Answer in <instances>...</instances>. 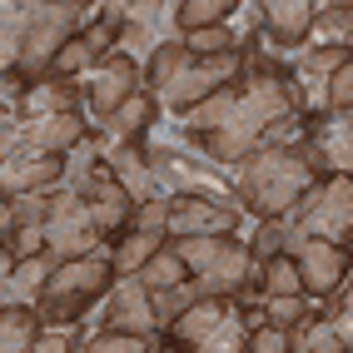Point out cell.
<instances>
[{"label": "cell", "mask_w": 353, "mask_h": 353, "mask_svg": "<svg viewBox=\"0 0 353 353\" xmlns=\"http://www.w3.org/2000/svg\"><path fill=\"white\" fill-rule=\"evenodd\" d=\"M100 15H105V6H80V0H60V6L15 0V6H6V40H0L6 75L40 85L55 70V60L65 55V45Z\"/></svg>", "instance_id": "1"}, {"label": "cell", "mask_w": 353, "mask_h": 353, "mask_svg": "<svg viewBox=\"0 0 353 353\" xmlns=\"http://www.w3.org/2000/svg\"><path fill=\"white\" fill-rule=\"evenodd\" d=\"M319 179H328V164L309 134L289 139V145H269L249 154L234 170V190H239L244 214L254 219H289L294 204L314 190Z\"/></svg>", "instance_id": "2"}, {"label": "cell", "mask_w": 353, "mask_h": 353, "mask_svg": "<svg viewBox=\"0 0 353 353\" xmlns=\"http://www.w3.org/2000/svg\"><path fill=\"white\" fill-rule=\"evenodd\" d=\"M120 284L110 254H90V259H70L50 274V284L40 294V323L45 328H80L85 323V309L95 299H110V289Z\"/></svg>", "instance_id": "3"}, {"label": "cell", "mask_w": 353, "mask_h": 353, "mask_svg": "<svg viewBox=\"0 0 353 353\" xmlns=\"http://www.w3.org/2000/svg\"><path fill=\"white\" fill-rule=\"evenodd\" d=\"M284 224H289V244L294 239H328V244L353 249V174L319 179L314 190L294 204V214Z\"/></svg>", "instance_id": "4"}, {"label": "cell", "mask_w": 353, "mask_h": 353, "mask_svg": "<svg viewBox=\"0 0 353 353\" xmlns=\"http://www.w3.org/2000/svg\"><path fill=\"white\" fill-rule=\"evenodd\" d=\"M45 249H50L60 264H70V259H90V254H110V239L100 234L85 194L65 190V184L55 190V209H50V224H45Z\"/></svg>", "instance_id": "5"}, {"label": "cell", "mask_w": 353, "mask_h": 353, "mask_svg": "<svg viewBox=\"0 0 353 353\" xmlns=\"http://www.w3.org/2000/svg\"><path fill=\"white\" fill-rule=\"evenodd\" d=\"M80 139H90V110L30 114L6 125V154H70Z\"/></svg>", "instance_id": "6"}, {"label": "cell", "mask_w": 353, "mask_h": 353, "mask_svg": "<svg viewBox=\"0 0 353 353\" xmlns=\"http://www.w3.org/2000/svg\"><path fill=\"white\" fill-rule=\"evenodd\" d=\"M139 90H145V70L139 60H130L125 50L105 55L95 70L85 75V105H90V130H100L120 105H130Z\"/></svg>", "instance_id": "7"}, {"label": "cell", "mask_w": 353, "mask_h": 353, "mask_svg": "<svg viewBox=\"0 0 353 353\" xmlns=\"http://www.w3.org/2000/svg\"><path fill=\"white\" fill-rule=\"evenodd\" d=\"M289 254L299 259V274H303V294L309 299H334L343 284H348V274H353V254L348 244H328V239H294Z\"/></svg>", "instance_id": "8"}, {"label": "cell", "mask_w": 353, "mask_h": 353, "mask_svg": "<svg viewBox=\"0 0 353 353\" xmlns=\"http://www.w3.org/2000/svg\"><path fill=\"white\" fill-rule=\"evenodd\" d=\"M100 328L164 343V323H159V314H154V294L139 284V279H120V284L110 289L105 309H100Z\"/></svg>", "instance_id": "9"}, {"label": "cell", "mask_w": 353, "mask_h": 353, "mask_svg": "<svg viewBox=\"0 0 353 353\" xmlns=\"http://www.w3.org/2000/svg\"><path fill=\"white\" fill-rule=\"evenodd\" d=\"M164 20H174V6H159V0H145V6H120V50L130 60H139V70L150 65V55L159 50L164 40H174V35L159 30Z\"/></svg>", "instance_id": "10"}, {"label": "cell", "mask_w": 353, "mask_h": 353, "mask_svg": "<svg viewBox=\"0 0 353 353\" xmlns=\"http://www.w3.org/2000/svg\"><path fill=\"white\" fill-rule=\"evenodd\" d=\"M85 204H90V214H95V224H100V234L114 244V239H125V234L134 229V194L125 190L120 179L110 174V164L90 179V190H85Z\"/></svg>", "instance_id": "11"}, {"label": "cell", "mask_w": 353, "mask_h": 353, "mask_svg": "<svg viewBox=\"0 0 353 353\" xmlns=\"http://www.w3.org/2000/svg\"><path fill=\"white\" fill-rule=\"evenodd\" d=\"M314 20L319 10L309 0H274V6H259V35H264L269 50H303Z\"/></svg>", "instance_id": "12"}, {"label": "cell", "mask_w": 353, "mask_h": 353, "mask_svg": "<svg viewBox=\"0 0 353 353\" xmlns=\"http://www.w3.org/2000/svg\"><path fill=\"white\" fill-rule=\"evenodd\" d=\"M65 184V154H6L0 164V194L20 199V194H40Z\"/></svg>", "instance_id": "13"}, {"label": "cell", "mask_w": 353, "mask_h": 353, "mask_svg": "<svg viewBox=\"0 0 353 353\" xmlns=\"http://www.w3.org/2000/svg\"><path fill=\"white\" fill-rule=\"evenodd\" d=\"M105 164H110V174L134 194V204L170 199V194H164V184H159V174H154V164H150L145 139H139V145H110V150H105Z\"/></svg>", "instance_id": "14"}, {"label": "cell", "mask_w": 353, "mask_h": 353, "mask_svg": "<svg viewBox=\"0 0 353 353\" xmlns=\"http://www.w3.org/2000/svg\"><path fill=\"white\" fill-rule=\"evenodd\" d=\"M303 134L319 145L328 174H353V114H334V120L303 114Z\"/></svg>", "instance_id": "15"}, {"label": "cell", "mask_w": 353, "mask_h": 353, "mask_svg": "<svg viewBox=\"0 0 353 353\" xmlns=\"http://www.w3.org/2000/svg\"><path fill=\"white\" fill-rule=\"evenodd\" d=\"M229 314H234V299H199V303H190V309H184L170 328H164V343H179V348L194 353Z\"/></svg>", "instance_id": "16"}, {"label": "cell", "mask_w": 353, "mask_h": 353, "mask_svg": "<svg viewBox=\"0 0 353 353\" xmlns=\"http://www.w3.org/2000/svg\"><path fill=\"white\" fill-rule=\"evenodd\" d=\"M159 100L150 95V90H139V95L130 100V105H120L110 114V120L95 130V134H105V145H139V139H145L154 125H159Z\"/></svg>", "instance_id": "17"}, {"label": "cell", "mask_w": 353, "mask_h": 353, "mask_svg": "<svg viewBox=\"0 0 353 353\" xmlns=\"http://www.w3.org/2000/svg\"><path fill=\"white\" fill-rule=\"evenodd\" d=\"M70 110H90L85 105V80L45 75L40 85L26 90V110H20V120H30V114H70Z\"/></svg>", "instance_id": "18"}, {"label": "cell", "mask_w": 353, "mask_h": 353, "mask_svg": "<svg viewBox=\"0 0 353 353\" xmlns=\"http://www.w3.org/2000/svg\"><path fill=\"white\" fill-rule=\"evenodd\" d=\"M45 339V323L35 303H6L0 309V353H30Z\"/></svg>", "instance_id": "19"}, {"label": "cell", "mask_w": 353, "mask_h": 353, "mask_svg": "<svg viewBox=\"0 0 353 353\" xmlns=\"http://www.w3.org/2000/svg\"><path fill=\"white\" fill-rule=\"evenodd\" d=\"M164 244H170L164 234H139V229H130L125 239H114V244H110V264H114V274H120V279H134V274L145 269Z\"/></svg>", "instance_id": "20"}, {"label": "cell", "mask_w": 353, "mask_h": 353, "mask_svg": "<svg viewBox=\"0 0 353 353\" xmlns=\"http://www.w3.org/2000/svg\"><path fill=\"white\" fill-rule=\"evenodd\" d=\"M134 279H139L150 294H170V289H184V284H190V264L179 259V249H174V239H170V244H164Z\"/></svg>", "instance_id": "21"}, {"label": "cell", "mask_w": 353, "mask_h": 353, "mask_svg": "<svg viewBox=\"0 0 353 353\" xmlns=\"http://www.w3.org/2000/svg\"><path fill=\"white\" fill-rule=\"evenodd\" d=\"M309 45L314 50H353V6H323L309 30Z\"/></svg>", "instance_id": "22"}, {"label": "cell", "mask_w": 353, "mask_h": 353, "mask_svg": "<svg viewBox=\"0 0 353 353\" xmlns=\"http://www.w3.org/2000/svg\"><path fill=\"white\" fill-rule=\"evenodd\" d=\"M234 20V0H179L174 6V35H194V30H214Z\"/></svg>", "instance_id": "23"}, {"label": "cell", "mask_w": 353, "mask_h": 353, "mask_svg": "<svg viewBox=\"0 0 353 353\" xmlns=\"http://www.w3.org/2000/svg\"><path fill=\"white\" fill-rule=\"evenodd\" d=\"M190 60H194V55H190V45H184L179 35H174V40H164L159 50L150 55V65H145V90H150V95L170 90V85L179 80V70L190 65Z\"/></svg>", "instance_id": "24"}, {"label": "cell", "mask_w": 353, "mask_h": 353, "mask_svg": "<svg viewBox=\"0 0 353 353\" xmlns=\"http://www.w3.org/2000/svg\"><path fill=\"white\" fill-rule=\"evenodd\" d=\"M289 343H294V353H353L323 314H309L299 328H289Z\"/></svg>", "instance_id": "25"}, {"label": "cell", "mask_w": 353, "mask_h": 353, "mask_svg": "<svg viewBox=\"0 0 353 353\" xmlns=\"http://www.w3.org/2000/svg\"><path fill=\"white\" fill-rule=\"evenodd\" d=\"M264 299H303V274L294 254H279L264 264Z\"/></svg>", "instance_id": "26"}, {"label": "cell", "mask_w": 353, "mask_h": 353, "mask_svg": "<svg viewBox=\"0 0 353 353\" xmlns=\"http://www.w3.org/2000/svg\"><path fill=\"white\" fill-rule=\"evenodd\" d=\"M249 339H254V328L244 323V314H239V303H234V314L209 334L194 353H249Z\"/></svg>", "instance_id": "27"}, {"label": "cell", "mask_w": 353, "mask_h": 353, "mask_svg": "<svg viewBox=\"0 0 353 353\" xmlns=\"http://www.w3.org/2000/svg\"><path fill=\"white\" fill-rule=\"evenodd\" d=\"M249 254L259 259V264H269V259L289 254V224H284V219H259L254 234H249Z\"/></svg>", "instance_id": "28"}, {"label": "cell", "mask_w": 353, "mask_h": 353, "mask_svg": "<svg viewBox=\"0 0 353 353\" xmlns=\"http://www.w3.org/2000/svg\"><path fill=\"white\" fill-rule=\"evenodd\" d=\"M159 343L154 339H134V334H110V328H95L85 343H80V353H154Z\"/></svg>", "instance_id": "29"}, {"label": "cell", "mask_w": 353, "mask_h": 353, "mask_svg": "<svg viewBox=\"0 0 353 353\" xmlns=\"http://www.w3.org/2000/svg\"><path fill=\"white\" fill-rule=\"evenodd\" d=\"M323 303H328V309H323V319L334 323V334H339V339L353 348V274H348V284H343L334 299H323Z\"/></svg>", "instance_id": "30"}, {"label": "cell", "mask_w": 353, "mask_h": 353, "mask_svg": "<svg viewBox=\"0 0 353 353\" xmlns=\"http://www.w3.org/2000/svg\"><path fill=\"white\" fill-rule=\"evenodd\" d=\"M170 204H174V199L139 204V209H134V229H139V234H164V229H170ZM164 239H170V234H164Z\"/></svg>", "instance_id": "31"}, {"label": "cell", "mask_w": 353, "mask_h": 353, "mask_svg": "<svg viewBox=\"0 0 353 353\" xmlns=\"http://www.w3.org/2000/svg\"><path fill=\"white\" fill-rule=\"evenodd\" d=\"M85 343V328H45V339L30 353H80Z\"/></svg>", "instance_id": "32"}, {"label": "cell", "mask_w": 353, "mask_h": 353, "mask_svg": "<svg viewBox=\"0 0 353 353\" xmlns=\"http://www.w3.org/2000/svg\"><path fill=\"white\" fill-rule=\"evenodd\" d=\"M348 110H353V60L334 75V85H328V120H334V114H348Z\"/></svg>", "instance_id": "33"}, {"label": "cell", "mask_w": 353, "mask_h": 353, "mask_svg": "<svg viewBox=\"0 0 353 353\" xmlns=\"http://www.w3.org/2000/svg\"><path fill=\"white\" fill-rule=\"evenodd\" d=\"M249 353H294V343H289V328H274V323H264L259 334L249 339Z\"/></svg>", "instance_id": "34"}, {"label": "cell", "mask_w": 353, "mask_h": 353, "mask_svg": "<svg viewBox=\"0 0 353 353\" xmlns=\"http://www.w3.org/2000/svg\"><path fill=\"white\" fill-rule=\"evenodd\" d=\"M154 353H190V348H179V343H159Z\"/></svg>", "instance_id": "35"}, {"label": "cell", "mask_w": 353, "mask_h": 353, "mask_svg": "<svg viewBox=\"0 0 353 353\" xmlns=\"http://www.w3.org/2000/svg\"><path fill=\"white\" fill-rule=\"evenodd\" d=\"M348 254H353V249H348Z\"/></svg>", "instance_id": "36"}, {"label": "cell", "mask_w": 353, "mask_h": 353, "mask_svg": "<svg viewBox=\"0 0 353 353\" xmlns=\"http://www.w3.org/2000/svg\"><path fill=\"white\" fill-rule=\"evenodd\" d=\"M348 114H353V110H348Z\"/></svg>", "instance_id": "37"}]
</instances>
